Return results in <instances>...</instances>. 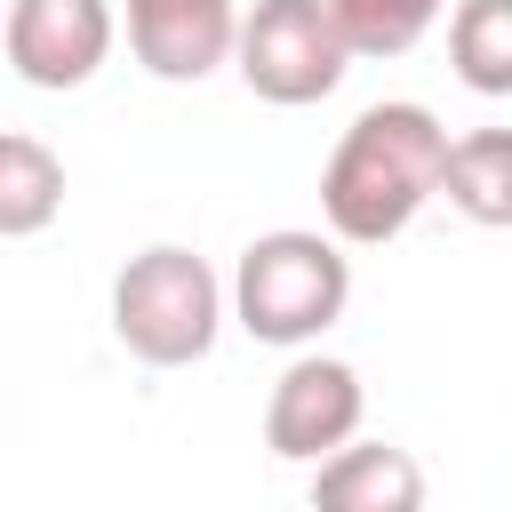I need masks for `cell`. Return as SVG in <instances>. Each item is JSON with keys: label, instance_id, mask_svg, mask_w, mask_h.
<instances>
[{"label": "cell", "instance_id": "obj_1", "mask_svg": "<svg viewBox=\"0 0 512 512\" xmlns=\"http://www.w3.org/2000/svg\"><path fill=\"white\" fill-rule=\"evenodd\" d=\"M448 152H456V136L440 128L432 104H416V96L368 104V112L336 136V152H328V168H320V224H328L344 248H384V240H400V232L424 216V200H440Z\"/></svg>", "mask_w": 512, "mask_h": 512}, {"label": "cell", "instance_id": "obj_2", "mask_svg": "<svg viewBox=\"0 0 512 512\" xmlns=\"http://www.w3.org/2000/svg\"><path fill=\"white\" fill-rule=\"evenodd\" d=\"M344 304H352V256L336 232L280 224V232H256L232 264V320L256 344L312 352L344 320Z\"/></svg>", "mask_w": 512, "mask_h": 512}, {"label": "cell", "instance_id": "obj_3", "mask_svg": "<svg viewBox=\"0 0 512 512\" xmlns=\"http://www.w3.org/2000/svg\"><path fill=\"white\" fill-rule=\"evenodd\" d=\"M224 320H232V280H216L208 256L184 240H152L112 272V336L144 368L208 360Z\"/></svg>", "mask_w": 512, "mask_h": 512}, {"label": "cell", "instance_id": "obj_4", "mask_svg": "<svg viewBox=\"0 0 512 512\" xmlns=\"http://www.w3.org/2000/svg\"><path fill=\"white\" fill-rule=\"evenodd\" d=\"M232 72L248 80V96H264L280 112H304V104H320V96L344 88L352 40H344V24H336L328 0H256L240 16Z\"/></svg>", "mask_w": 512, "mask_h": 512}, {"label": "cell", "instance_id": "obj_5", "mask_svg": "<svg viewBox=\"0 0 512 512\" xmlns=\"http://www.w3.org/2000/svg\"><path fill=\"white\" fill-rule=\"evenodd\" d=\"M360 424H368V384L336 352H296L264 400V448L280 464H328L336 448L360 440Z\"/></svg>", "mask_w": 512, "mask_h": 512}, {"label": "cell", "instance_id": "obj_6", "mask_svg": "<svg viewBox=\"0 0 512 512\" xmlns=\"http://www.w3.org/2000/svg\"><path fill=\"white\" fill-rule=\"evenodd\" d=\"M112 0H8V24H0V48H8V72L24 88H88L112 56Z\"/></svg>", "mask_w": 512, "mask_h": 512}, {"label": "cell", "instance_id": "obj_7", "mask_svg": "<svg viewBox=\"0 0 512 512\" xmlns=\"http://www.w3.org/2000/svg\"><path fill=\"white\" fill-rule=\"evenodd\" d=\"M128 48L152 80H208L240 48V8L232 0H120Z\"/></svg>", "mask_w": 512, "mask_h": 512}, {"label": "cell", "instance_id": "obj_8", "mask_svg": "<svg viewBox=\"0 0 512 512\" xmlns=\"http://www.w3.org/2000/svg\"><path fill=\"white\" fill-rule=\"evenodd\" d=\"M312 512H424V464L400 440H352L312 464Z\"/></svg>", "mask_w": 512, "mask_h": 512}, {"label": "cell", "instance_id": "obj_9", "mask_svg": "<svg viewBox=\"0 0 512 512\" xmlns=\"http://www.w3.org/2000/svg\"><path fill=\"white\" fill-rule=\"evenodd\" d=\"M440 200H448L464 224H480V232H512V128H472V136H456Z\"/></svg>", "mask_w": 512, "mask_h": 512}, {"label": "cell", "instance_id": "obj_10", "mask_svg": "<svg viewBox=\"0 0 512 512\" xmlns=\"http://www.w3.org/2000/svg\"><path fill=\"white\" fill-rule=\"evenodd\" d=\"M64 216V160L40 136H0V240H32Z\"/></svg>", "mask_w": 512, "mask_h": 512}, {"label": "cell", "instance_id": "obj_11", "mask_svg": "<svg viewBox=\"0 0 512 512\" xmlns=\"http://www.w3.org/2000/svg\"><path fill=\"white\" fill-rule=\"evenodd\" d=\"M448 64L472 96H512V0H456Z\"/></svg>", "mask_w": 512, "mask_h": 512}, {"label": "cell", "instance_id": "obj_12", "mask_svg": "<svg viewBox=\"0 0 512 512\" xmlns=\"http://www.w3.org/2000/svg\"><path fill=\"white\" fill-rule=\"evenodd\" d=\"M352 56H408L440 16H456V0H328Z\"/></svg>", "mask_w": 512, "mask_h": 512}]
</instances>
